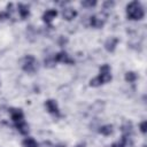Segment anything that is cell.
Segmentation results:
<instances>
[{
  "instance_id": "13",
  "label": "cell",
  "mask_w": 147,
  "mask_h": 147,
  "mask_svg": "<svg viewBox=\"0 0 147 147\" xmlns=\"http://www.w3.org/2000/svg\"><path fill=\"white\" fill-rule=\"evenodd\" d=\"M22 145H23V147H38V144L33 138H25L23 140Z\"/></svg>"
},
{
  "instance_id": "15",
  "label": "cell",
  "mask_w": 147,
  "mask_h": 147,
  "mask_svg": "<svg viewBox=\"0 0 147 147\" xmlns=\"http://www.w3.org/2000/svg\"><path fill=\"white\" fill-rule=\"evenodd\" d=\"M136 79H137V75H136V72H133V71H129V72L125 74V80H126V82L132 83V82H134Z\"/></svg>"
},
{
  "instance_id": "11",
  "label": "cell",
  "mask_w": 147,
  "mask_h": 147,
  "mask_svg": "<svg viewBox=\"0 0 147 147\" xmlns=\"http://www.w3.org/2000/svg\"><path fill=\"white\" fill-rule=\"evenodd\" d=\"M17 11H18V15L22 17V18H25L29 16L30 14V10H29V7L23 5V3H18L17 6Z\"/></svg>"
},
{
  "instance_id": "7",
  "label": "cell",
  "mask_w": 147,
  "mask_h": 147,
  "mask_svg": "<svg viewBox=\"0 0 147 147\" xmlns=\"http://www.w3.org/2000/svg\"><path fill=\"white\" fill-rule=\"evenodd\" d=\"M45 106H46L48 113H51L53 115H59V107H57V103L54 100H47Z\"/></svg>"
},
{
  "instance_id": "16",
  "label": "cell",
  "mask_w": 147,
  "mask_h": 147,
  "mask_svg": "<svg viewBox=\"0 0 147 147\" xmlns=\"http://www.w3.org/2000/svg\"><path fill=\"white\" fill-rule=\"evenodd\" d=\"M90 85L91 86H93V87H98V86H100V85H102V83H101V80H100V78L96 76L95 78H93V79H91V82H90Z\"/></svg>"
},
{
  "instance_id": "20",
  "label": "cell",
  "mask_w": 147,
  "mask_h": 147,
  "mask_svg": "<svg viewBox=\"0 0 147 147\" xmlns=\"http://www.w3.org/2000/svg\"><path fill=\"white\" fill-rule=\"evenodd\" d=\"M113 7H114V2H113V1H111V2H110V1H106V2L103 3V8H105V9H111Z\"/></svg>"
},
{
  "instance_id": "12",
  "label": "cell",
  "mask_w": 147,
  "mask_h": 147,
  "mask_svg": "<svg viewBox=\"0 0 147 147\" xmlns=\"http://www.w3.org/2000/svg\"><path fill=\"white\" fill-rule=\"evenodd\" d=\"M16 127H17L18 132L22 133V134H28V132H29V126L24 121H21L18 123H16Z\"/></svg>"
},
{
  "instance_id": "14",
  "label": "cell",
  "mask_w": 147,
  "mask_h": 147,
  "mask_svg": "<svg viewBox=\"0 0 147 147\" xmlns=\"http://www.w3.org/2000/svg\"><path fill=\"white\" fill-rule=\"evenodd\" d=\"M99 132L103 136H110L113 133V126L111 125H103V126L100 127Z\"/></svg>"
},
{
  "instance_id": "19",
  "label": "cell",
  "mask_w": 147,
  "mask_h": 147,
  "mask_svg": "<svg viewBox=\"0 0 147 147\" xmlns=\"http://www.w3.org/2000/svg\"><path fill=\"white\" fill-rule=\"evenodd\" d=\"M140 131L142 133H146V131H147V122L146 121L141 122V124H140Z\"/></svg>"
},
{
  "instance_id": "3",
  "label": "cell",
  "mask_w": 147,
  "mask_h": 147,
  "mask_svg": "<svg viewBox=\"0 0 147 147\" xmlns=\"http://www.w3.org/2000/svg\"><path fill=\"white\" fill-rule=\"evenodd\" d=\"M101 80L102 84H106L108 82L111 80V74H110V68L108 64H103L101 68H100V74L98 76Z\"/></svg>"
},
{
  "instance_id": "8",
  "label": "cell",
  "mask_w": 147,
  "mask_h": 147,
  "mask_svg": "<svg viewBox=\"0 0 147 147\" xmlns=\"http://www.w3.org/2000/svg\"><path fill=\"white\" fill-rule=\"evenodd\" d=\"M10 116H11V119L15 122V123H18L21 121H23L24 118V115H23V111L21 109H10Z\"/></svg>"
},
{
  "instance_id": "17",
  "label": "cell",
  "mask_w": 147,
  "mask_h": 147,
  "mask_svg": "<svg viewBox=\"0 0 147 147\" xmlns=\"http://www.w3.org/2000/svg\"><path fill=\"white\" fill-rule=\"evenodd\" d=\"M55 60H54V56H48L47 59H45V65L47 67H53L55 64Z\"/></svg>"
},
{
  "instance_id": "10",
  "label": "cell",
  "mask_w": 147,
  "mask_h": 147,
  "mask_svg": "<svg viewBox=\"0 0 147 147\" xmlns=\"http://www.w3.org/2000/svg\"><path fill=\"white\" fill-rule=\"evenodd\" d=\"M118 42V39L115 37H110L109 39H107V41L105 42V48L108 52H114V49L116 48V45Z\"/></svg>"
},
{
  "instance_id": "1",
  "label": "cell",
  "mask_w": 147,
  "mask_h": 147,
  "mask_svg": "<svg viewBox=\"0 0 147 147\" xmlns=\"http://www.w3.org/2000/svg\"><path fill=\"white\" fill-rule=\"evenodd\" d=\"M126 15L130 20H141L145 15L144 7L139 1H132L126 6Z\"/></svg>"
},
{
  "instance_id": "6",
  "label": "cell",
  "mask_w": 147,
  "mask_h": 147,
  "mask_svg": "<svg viewBox=\"0 0 147 147\" xmlns=\"http://www.w3.org/2000/svg\"><path fill=\"white\" fill-rule=\"evenodd\" d=\"M62 16L67 21H71V20H74L77 16V11L74 8H71V7H65L62 10Z\"/></svg>"
},
{
  "instance_id": "2",
  "label": "cell",
  "mask_w": 147,
  "mask_h": 147,
  "mask_svg": "<svg viewBox=\"0 0 147 147\" xmlns=\"http://www.w3.org/2000/svg\"><path fill=\"white\" fill-rule=\"evenodd\" d=\"M22 68H23V70L25 72L32 74V72H34V71L38 70V62H37V60L32 55H26L23 59Z\"/></svg>"
},
{
  "instance_id": "18",
  "label": "cell",
  "mask_w": 147,
  "mask_h": 147,
  "mask_svg": "<svg viewBox=\"0 0 147 147\" xmlns=\"http://www.w3.org/2000/svg\"><path fill=\"white\" fill-rule=\"evenodd\" d=\"M82 5L84 7H93V6L96 5V1H83Z\"/></svg>"
},
{
  "instance_id": "4",
  "label": "cell",
  "mask_w": 147,
  "mask_h": 147,
  "mask_svg": "<svg viewBox=\"0 0 147 147\" xmlns=\"http://www.w3.org/2000/svg\"><path fill=\"white\" fill-rule=\"evenodd\" d=\"M106 22V16L102 15V14H98V15H94L90 18V24L93 26V28H102L103 24Z\"/></svg>"
},
{
  "instance_id": "5",
  "label": "cell",
  "mask_w": 147,
  "mask_h": 147,
  "mask_svg": "<svg viewBox=\"0 0 147 147\" xmlns=\"http://www.w3.org/2000/svg\"><path fill=\"white\" fill-rule=\"evenodd\" d=\"M55 62H61V63H74V60L70 59V56L65 52H60L54 56Z\"/></svg>"
},
{
  "instance_id": "9",
  "label": "cell",
  "mask_w": 147,
  "mask_h": 147,
  "mask_svg": "<svg viewBox=\"0 0 147 147\" xmlns=\"http://www.w3.org/2000/svg\"><path fill=\"white\" fill-rule=\"evenodd\" d=\"M56 15H57V11H56L55 9H48V10H46V11L44 13L42 20H44L46 23H51V22L56 17Z\"/></svg>"
}]
</instances>
